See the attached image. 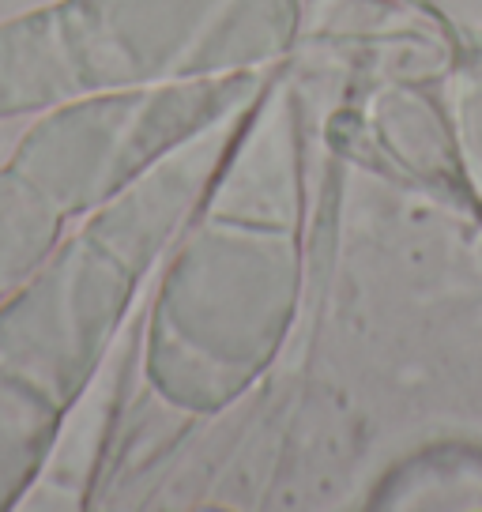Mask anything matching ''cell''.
<instances>
[{"label": "cell", "mask_w": 482, "mask_h": 512, "mask_svg": "<svg viewBox=\"0 0 482 512\" xmlns=\"http://www.w3.org/2000/svg\"><path fill=\"white\" fill-rule=\"evenodd\" d=\"M68 91L65 64L49 16H27L0 27V117L46 106Z\"/></svg>", "instance_id": "cell-1"}, {"label": "cell", "mask_w": 482, "mask_h": 512, "mask_svg": "<svg viewBox=\"0 0 482 512\" xmlns=\"http://www.w3.org/2000/svg\"><path fill=\"white\" fill-rule=\"evenodd\" d=\"M53 433V400L0 369V509L27 494Z\"/></svg>", "instance_id": "cell-2"}, {"label": "cell", "mask_w": 482, "mask_h": 512, "mask_svg": "<svg viewBox=\"0 0 482 512\" xmlns=\"http://www.w3.org/2000/svg\"><path fill=\"white\" fill-rule=\"evenodd\" d=\"M57 234V211L19 170H0V298L16 294L46 260Z\"/></svg>", "instance_id": "cell-3"}]
</instances>
